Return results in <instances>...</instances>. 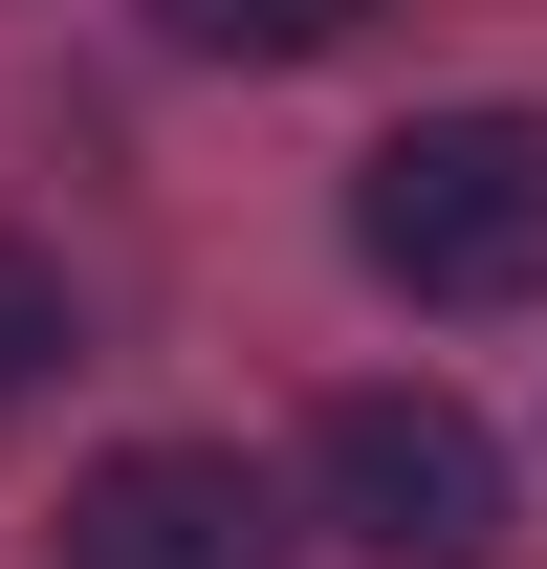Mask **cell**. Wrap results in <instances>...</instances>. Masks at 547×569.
Returning a JSON list of instances; mask_svg holds the SVG:
<instances>
[{"instance_id":"cell-1","label":"cell","mask_w":547,"mask_h":569,"mask_svg":"<svg viewBox=\"0 0 547 569\" xmlns=\"http://www.w3.org/2000/svg\"><path fill=\"white\" fill-rule=\"evenodd\" d=\"M350 263L395 284V307H438V329L547 307V110H416L350 176Z\"/></svg>"},{"instance_id":"cell-2","label":"cell","mask_w":547,"mask_h":569,"mask_svg":"<svg viewBox=\"0 0 547 569\" xmlns=\"http://www.w3.org/2000/svg\"><path fill=\"white\" fill-rule=\"evenodd\" d=\"M307 503H329L372 569H481L504 548V438H481L438 372H372V395L307 417Z\"/></svg>"},{"instance_id":"cell-3","label":"cell","mask_w":547,"mask_h":569,"mask_svg":"<svg viewBox=\"0 0 547 569\" xmlns=\"http://www.w3.org/2000/svg\"><path fill=\"white\" fill-rule=\"evenodd\" d=\"M307 526H285V482L241 460V438H110L67 482V569H285Z\"/></svg>"},{"instance_id":"cell-4","label":"cell","mask_w":547,"mask_h":569,"mask_svg":"<svg viewBox=\"0 0 547 569\" xmlns=\"http://www.w3.org/2000/svg\"><path fill=\"white\" fill-rule=\"evenodd\" d=\"M372 0H153V44H198V67H329Z\"/></svg>"},{"instance_id":"cell-5","label":"cell","mask_w":547,"mask_h":569,"mask_svg":"<svg viewBox=\"0 0 547 569\" xmlns=\"http://www.w3.org/2000/svg\"><path fill=\"white\" fill-rule=\"evenodd\" d=\"M67 351H88V329H67V263H44V241H0V417H22Z\"/></svg>"}]
</instances>
